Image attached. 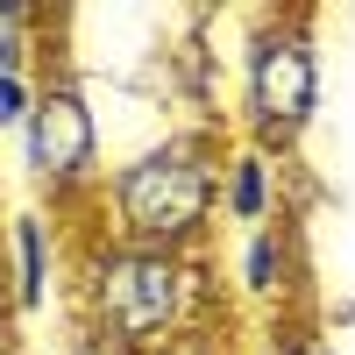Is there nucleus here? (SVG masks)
<instances>
[{"instance_id":"3","label":"nucleus","mask_w":355,"mask_h":355,"mask_svg":"<svg viewBox=\"0 0 355 355\" xmlns=\"http://www.w3.org/2000/svg\"><path fill=\"white\" fill-rule=\"evenodd\" d=\"M313 8H263L249 15L242 43V135L263 157H291L320 114V43Z\"/></svg>"},{"instance_id":"5","label":"nucleus","mask_w":355,"mask_h":355,"mask_svg":"<svg viewBox=\"0 0 355 355\" xmlns=\"http://www.w3.org/2000/svg\"><path fill=\"white\" fill-rule=\"evenodd\" d=\"M291 284H299V227L291 220H270L242 234V256H234V291L249 306H284Z\"/></svg>"},{"instance_id":"7","label":"nucleus","mask_w":355,"mask_h":355,"mask_svg":"<svg viewBox=\"0 0 355 355\" xmlns=\"http://www.w3.org/2000/svg\"><path fill=\"white\" fill-rule=\"evenodd\" d=\"M220 220L242 227V234L277 220V157L249 150V142L220 157Z\"/></svg>"},{"instance_id":"9","label":"nucleus","mask_w":355,"mask_h":355,"mask_svg":"<svg viewBox=\"0 0 355 355\" xmlns=\"http://www.w3.org/2000/svg\"><path fill=\"white\" fill-rule=\"evenodd\" d=\"M28 107H36V78H0V135H21Z\"/></svg>"},{"instance_id":"13","label":"nucleus","mask_w":355,"mask_h":355,"mask_svg":"<svg viewBox=\"0 0 355 355\" xmlns=\"http://www.w3.org/2000/svg\"><path fill=\"white\" fill-rule=\"evenodd\" d=\"M334 327H355V299H341V306H334Z\"/></svg>"},{"instance_id":"12","label":"nucleus","mask_w":355,"mask_h":355,"mask_svg":"<svg viewBox=\"0 0 355 355\" xmlns=\"http://www.w3.org/2000/svg\"><path fill=\"white\" fill-rule=\"evenodd\" d=\"M291 355H334V348L320 341V334H299V341H291Z\"/></svg>"},{"instance_id":"10","label":"nucleus","mask_w":355,"mask_h":355,"mask_svg":"<svg viewBox=\"0 0 355 355\" xmlns=\"http://www.w3.org/2000/svg\"><path fill=\"white\" fill-rule=\"evenodd\" d=\"M164 355H227V334H220V327H206V334H185V341H171Z\"/></svg>"},{"instance_id":"11","label":"nucleus","mask_w":355,"mask_h":355,"mask_svg":"<svg viewBox=\"0 0 355 355\" xmlns=\"http://www.w3.org/2000/svg\"><path fill=\"white\" fill-rule=\"evenodd\" d=\"M0 355H21V341H15V313L0 306Z\"/></svg>"},{"instance_id":"1","label":"nucleus","mask_w":355,"mask_h":355,"mask_svg":"<svg viewBox=\"0 0 355 355\" xmlns=\"http://www.w3.org/2000/svg\"><path fill=\"white\" fill-rule=\"evenodd\" d=\"M71 306L93 355H164L171 341L220 327V277L214 249L206 256H164V249H121L85 242Z\"/></svg>"},{"instance_id":"6","label":"nucleus","mask_w":355,"mask_h":355,"mask_svg":"<svg viewBox=\"0 0 355 355\" xmlns=\"http://www.w3.org/2000/svg\"><path fill=\"white\" fill-rule=\"evenodd\" d=\"M8 256H15V284H8V313L15 320H36L50 306V284H57V227L43 214H15L8 220Z\"/></svg>"},{"instance_id":"2","label":"nucleus","mask_w":355,"mask_h":355,"mask_svg":"<svg viewBox=\"0 0 355 355\" xmlns=\"http://www.w3.org/2000/svg\"><path fill=\"white\" fill-rule=\"evenodd\" d=\"M220 142L214 128L164 135L150 150H135L114 178H100V242L121 249H164V256H206L220 227Z\"/></svg>"},{"instance_id":"8","label":"nucleus","mask_w":355,"mask_h":355,"mask_svg":"<svg viewBox=\"0 0 355 355\" xmlns=\"http://www.w3.org/2000/svg\"><path fill=\"white\" fill-rule=\"evenodd\" d=\"M43 15L36 8H15V0H0V78H28V28Z\"/></svg>"},{"instance_id":"4","label":"nucleus","mask_w":355,"mask_h":355,"mask_svg":"<svg viewBox=\"0 0 355 355\" xmlns=\"http://www.w3.org/2000/svg\"><path fill=\"white\" fill-rule=\"evenodd\" d=\"M21 164L50 199H93L100 185V121L64 71L36 85V107L21 121Z\"/></svg>"}]
</instances>
